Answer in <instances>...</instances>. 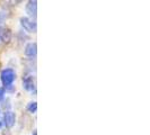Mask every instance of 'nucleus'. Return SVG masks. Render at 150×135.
I'll list each match as a JSON object with an SVG mask.
<instances>
[{"mask_svg":"<svg viewBox=\"0 0 150 135\" xmlns=\"http://www.w3.org/2000/svg\"><path fill=\"white\" fill-rule=\"evenodd\" d=\"M0 79H1V81H2L5 87H10L16 79L15 71L13 69H9V68L2 70L1 75H0Z\"/></svg>","mask_w":150,"mask_h":135,"instance_id":"f257e3e1","label":"nucleus"},{"mask_svg":"<svg viewBox=\"0 0 150 135\" xmlns=\"http://www.w3.org/2000/svg\"><path fill=\"white\" fill-rule=\"evenodd\" d=\"M21 25L26 32L35 33L36 32V22H33L28 17H22L21 18Z\"/></svg>","mask_w":150,"mask_h":135,"instance_id":"f03ea898","label":"nucleus"},{"mask_svg":"<svg viewBox=\"0 0 150 135\" xmlns=\"http://www.w3.org/2000/svg\"><path fill=\"white\" fill-rule=\"evenodd\" d=\"M16 122V115L14 112L11 110H8V112H5V116H4V124L5 126L8 128L13 127L15 125Z\"/></svg>","mask_w":150,"mask_h":135,"instance_id":"7ed1b4c3","label":"nucleus"},{"mask_svg":"<svg viewBox=\"0 0 150 135\" xmlns=\"http://www.w3.org/2000/svg\"><path fill=\"white\" fill-rule=\"evenodd\" d=\"M26 14L30 17H36V14H38V1L36 0H30L27 2Z\"/></svg>","mask_w":150,"mask_h":135,"instance_id":"20e7f679","label":"nucleus"},{"mask_svg":"<svg viewBox=\"0 0 150 135\" xmlns=\"http://www.w3.org/2000/svg\"><path fill=\"white\" fill-rule=\"evenodd\" d=\"M24 53L28 58H34L36 55V53H38V45H36V43H34V42L28 43V44L25 46Z\"/></svg>","mask_w":150,"mask_h":135,"instance_id":"39448f33","label":"nucleus"},{"mask_svg":"<svg viewBox=\"0 0 150 135\" xmlns=\"http://www.w3.org/2000/svg\"><path fill=\"white\" fill-rule=\"evenodd\" d=\"M23 87L27 91H33L35 89V82L30 75H26L23 78Z\"/></svg>","mask_w":150,"mask_h":135,"instance_id":"423d86ee","label":"nucleus"},{"mask_svg":"<svg viewBox=\"0 0 150 135\" xmlns=\"http://www.w3.org/2000/svg\"><path fill=\"white\" fill-rule=\"evenodd\" d=\"M0 38L2 43H9L11 39V32L8 28H4L0 32Z\"/></svg>","mask_w":150,"mask_h":135,"instance_id":"0eeeda50","label":"nucleus"},{"mask_svg":"<svg viewBox=\"0 0 150 135\" xmlns=\"http://www.w3.org/2000/svg\"><path fill=\"white\" fill-rule=\"evenodd\" d=\"M8 17H9L8 10H6V9H2V10H0V26H1L4 22L7 20Z\"/></svg>","mask_w":150,"mask_h":135,"instance_id":"6e6552de","label":"nucleus"},{"mask_svg":"<svg viewBox=\"0 0 150 135\" xmlns=\"http://www.w3.org/2000/svg\"><path fill=\"white\" fill-rule=\"evenodd\" d=\"M27 110L32 112V114L36 112V110H38V103L36 101H30V104L27 105Z\"/></svg>","mask_w":150,"mask_h":135,"instance_id":"1a4fd4ad","label":"nucleus"},{"mask_svg":"<svg viewBox=\"0 0 150 135\" xmlns=\"http://www.w3.org/2000/svg\"><path fill=\"white\" fill-rule=\"evenodd\" d=\"M4 97H5V89L0 88V100H2Z\"/></svg>","mask_w":150,"mask_h":135,"instance_id":"9d476101","label":"nucleus"},{"mask_svg":"<svg viewBox=\"0 0 150 135\" xmlns=\"http://www.w3.org/2000/svg\"><path fill=\"white\" fill-rule=\"evenodd\" d=\"M33 135H36V131H35V132H34V133H33Z\"/></svg>","mask_w":150,"mask_h":135,"instance_id":"9b49d317","label":"nucleus"},{"mask_svg":"<svg viewBox=\"0 0 150 135\" xmlns=\"http://www.w3.org/2000/svg\"><path fill=\"white\" fill-rule=\"evenodd\" d=\"M1 43H2V42H1V38H0V44H1Z\"/></svg>","mask_w":150,"mask_h":135,"instance_id":"f8f14e48","label":"nucleus"}]
</instances>
